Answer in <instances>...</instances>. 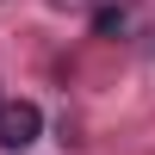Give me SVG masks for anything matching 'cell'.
<instances>
[{
	"label": "cell",
	"instance_id": "1",
	"mask_svg": "<svg viewBox=\"0 0 155 155\" xmlns=\"http://www.w3.org/2000/svg\"><path fill=\"white\" fill-rule=\"evenodd\" d=\"M37 130H44V112H37L31 99H6V106H0V149L6 155H25L37 143Z\"/></svg>",
	"mask_w": 155,
	"mask_h": 155
},
{
	"label": "cell",
	"instance_id": "2",
	"mask_svg": "<svg viewBox=\"0 0 155 155\" xmlns=\"http://www.w3.org/2000/svg\"><path fill=\"white\" fill-rule=\"evenodd\" d=\"M124 25H130L124 6H93V37H124Z\"/></svg>",
	"mask_w": 155,
	"mask_h": 155
},
{
	"label": "cell",
	"instance_id": "3",
	"mask_svg": "<svg viewBox=\"0 0 155 155\" xmlns=\"http://www.w3.org/2000/svg\"><path fill=\"white\" fill-rule=\"evenodd\" d=\"M50 6H56V12H74V6H87V0H50Z\"/></svg>",
	"mask_w": 155,
	"mask_h": 155
}]
</instances>
